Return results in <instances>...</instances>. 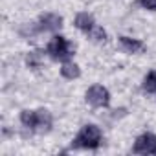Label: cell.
Wrapping results in <instances>:
<instances>
[{
	"label": "cell",
	"mask_w": 156,
	"mask_h": 156,
	"mask_svg": "<svg viewBox=\"0 0 156 156\" xmlns=\"http://www.w3.org/2000/svg\"><path fill=\"white\" fill-rule=\"evenodd\" d=\"M103 143V132L98 125L87 123L81 127V130L75 134V138L70 143L68 151H77V149H85V151H96Z\"/></svg>",
	"instance_id": "obj_1"
},
{
	"label": "cell",
	"mask_w": 156,
	"mask_h": 156,
	"mask_svg": "<svg viewBox=\"0 0 156 156\" xmlns=\"http://www.w3.org/2000/svg\"><path fill=\"white\" fill-rule=\"evenodd\" d=\"M46 53H48V57L53 59V61H61V62L72 61V57H73V46L70 44V41H68L66 37H62V35H53V37L50 39L48 46H46Z\"/></svg>",
	"instance_id": "obj_2"
},
{
	"label": "cell",
	"mask_w": 156,
	"mask_h": 156,
	"mask_svg": "<svg viewBox=\"0 0 156 156\" xmlns=\"http://www.w3.org/2000/svg\"><path fill=\"white\" fill-rule=\"evenodd\" d=\"M85 99H87L88 105H92L96 108H107L110 105V92L103 85H92L87 90Z\"/></svg>",
	"instance_id": "obj_3"
},
{
	"label": "cell",
	"mask_w": 156,
	"mask_h": 156,
	"mask_svg": "<svg viewBox=\"0 0 156 156\" xmlns=\"http://www.w3.org/2000/svg\"><path fill=\"white\" fill-rule=\"evenodd\" d=\"M134 154H156V134L154 132H143L136 138L132 145Z\"/></svg>",
	"instance_id": "obj_4"
},
{
	"label": "cell",
	"mask_w": 156,
	"mask_h": 156,
	"mask_svg": "<svg viewBox=\"0 0 156 156\" xmlns=\"http://www.w3.org/2000/svg\"><path fill=\"white\" fill-rule=\"evenodd\" d=\"M53 127V116L48 108H37L35 110V130L37 134H48Z\"/></svg>",
	"instance_id": "obj_5"
},
{
	"label": "cell",
	"mask_w": 156,
	"mask_h": 156,
	"mask_svg": "<svg viewBox=\"0 0 156 156\" xmlns=\"http://www.w3.org/2000/svg\"><path fill=\"white\" fill-rule=\"evenodd\" d=\"M39 28L41 31H59L62 28V17L57 13H42L39 17Z\"/></svg>",
	"instance_id": "obj_6"
},
{
	"label": "cell",
	"mask_w": 156,
	"mask_h": 156,
	"mask_svg": "<svg viewBox=\"0 0 156 156\" xmlns=\"http://www.w3.org/2000/svg\"><path fill=\"white\" fill-rule=\"evenodd\" d=\"M119 46L123 48V51L127 53H140L145 50V44L140 41V39H134V37H127V35H121L119 37Z\"/></svg>",
	"instance_id": "obj_7"
},
{
	"label": "cell",
	"mask_w": 156,
	"mask_h": 156,
	"mask_svg": "<svg viewBox=\"0 0 156 156\" xmlns=\"http://www.w3.org/2000/svg\"><path fill=\"white\" fill-rule=\"evenodd\" d=\"M73 26H75L77 30H81V31L88 33V31L96 26V20H94V17H92L90 13L81 11V13H77V15H75V19H73Z\"/></svg>",
	"instance_id": "obj_8"
},
{
	"label": "cell",
	"mask_w": 156,
	"mask_h": 156,
	"mask_svg": "<svg viewBox=\"0 0 156 156\" xmlns=\"http://www.w3.org/2000/svg\"><path fill=\"white\" fill-rule=\"evenodd\" d=\"M61 75L68 81H73V79H79L81 77V68L79 64H75L73 61H64L61 64Z\"/></svg>",
	"instance_id": "obj_9"
},
{
	"label": "cell",
	"mask_w": 156,
	"mask_h": 156,
	"mask_svg": "<svg viewBox=\"0 0 156 156\" xmlns=\"http://www.w3.org/2000/svg\"><path fill=\"white\" fill-rule=\"evenodd\" d=\"M44 62V51L42 50H31L26 53V66L31 70H39Z\"/></svg>",
	"instance_id": "obj_10"
},
{
	"label": "cell",
	"mask_w": 156,
	"mask_h": 156,
	"mask_svg": "<svg viewBox=\"0 0 156 156\" xmlns=\"http://www.w3.org/2000/svg\"><path fill=\"white\" fill-rule=\"evenodd\" d=\"M141 88H143V92H147V94H156V70L149 72V73L143 77Z\"/></svg>",
	"instance_id": "obj_11"
},
{
	"label": "cell",
	"mask_w": 156,
	"mask_h": 156,
	"mask_svg": "<svg viewBox=\"0 0 156 156\" xmlns=\"http://www.w3.org/2000/svg\"><path fill=\"white\" fill-rule=\"evenodd\" d=\"M20 123H22V127L24 129H28V130H35V110H22L20 112Z\"/></svg>",
	"instance_id": "obj_12"
},
{
	"label": "cell",
	"mask_w": 156,
	"mask_h": 156,
	"mask_svg": "<svg viewBox=\"0 0 156 156\" xmlns=\"http://www.w3.org/2000/svg\"><path fill=\"white\" fill-rule=\"evenodd\" d=\"M87 37H88L92 42H98V44H101V42H105V41H107V31H105L101 26H98V24H96V26H94V28H92V30L87 33Z\"/></svg>",
	"instance_id": "obj_13"
},
{
	"label": "cell",
	"mask_w": 156,
	"mask_h": 156,
	"mask_svg": "<svg viewBox=\"0 0 156 156\" xmlns=\"http://www.w3.org/2000/svg\"><path fill=\"white\" fill-rule=\"evenodd\" d=\"M140 6L147 11H156V0H138Z\"/></svg>",
	"instance_id": "obj_14"
}]
</instances>
